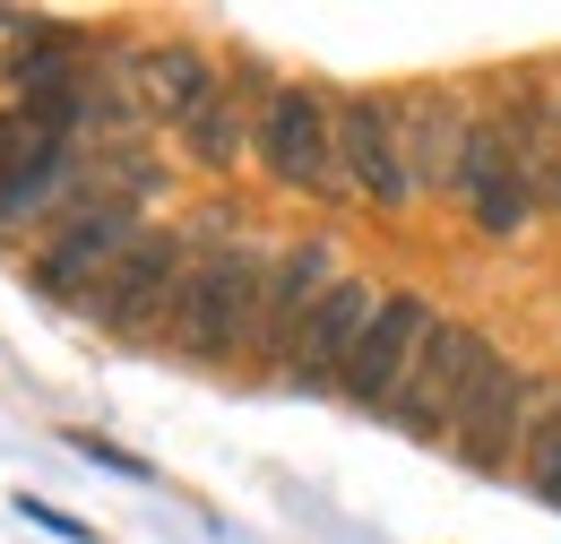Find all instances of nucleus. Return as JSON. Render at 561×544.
I'll return each instance as SVG.
<instances>
[{"label":"nucleus","mask_w":561,"mask_h":544,"mask_svg":"<svg viewBox=\"0 0 561 544\" xmlns=\"http://www.w3.org/2000/svg\"><path fill=\"white\" fill-rule=\"evenodd\" d=\"M260 165L277 191H302V200H337L346 191V165H337V104L320 87H277L268 113H260Z\"/></svg>","instance_id":"obj_3"},{"label":"nucleus","mask_w":561,"mask_h":544,"mask_svg":"<svg viewBox=\"0 0 561 544\" xmlns=\"http://www.w3.org/2000/svg\"><path fill=\"white\" fill-rule=\"evenodd\" d=\"M371 311H380V294H371V285H354V276H337V285H329V303L311 311L302 345H294L285 381H294V389H337V381H346V363H354V345H363V329H371Z\"/></svg>","instance_id":"obj_11"},{"label":"nucleus","mask_w":561,"mask_h":544,"mask_svg":"<svg viewBox=\"0 0 561 544\" xmlns=\"http://www.w3.org/2000/svg\"><path fill=\"white\" fill-rule=\"evenodd\" d=\"M44 147H70V138H44L26 113H0V200H9L35 165H44Z\"/></svg>","instance_id":"obj_17"},{"label":"nucleus","mask_w":561,"mask_h":544,"mask_svg":"<svg viewBox=\"0 0 561 544\" xmlns=\"http://www.w3.org/2000/svg\"><path fill=\"white\" fill-rule=\"evenodd\" d=\"M329 285H337V260H329V242H294L268 260V294H260V329H251V354L260 363H294V345L311 329V311L329 303Z\"/></svg>","instance_id":"obj_10"},{"label":"nucleus","mask_w":561,"mask_h":544,"mask_svg":"<svg viewBox=\"0 0 561 544\" xmlns=\"http://www.w3.org/2000/svg\"><path fill=\"white\" fill-rule=\"evenodd\" d=\"M216 87H225V69H216L199 44H147L139 53V95H147V113L173 122V131H191V122L208 113Z\"/></svg>","instance_id":"obj_15"},{"label":"nucleus","mask_w":561,"mask_h":544,"mask_svg":"<svg viewBox=\"0 0 561 544\" xmlns=\"http://www.w3.org/2000/svg\"><path fill=\"white\" fill-rule=\"evenodd\" d=\"M492 363H501V354H492L484 329H467V320H432L423 345H415V363H407V389H398L389 423L415 432V441H449L458 415H467V398L484 389Z\"/></svg>","instance_id":"obj_2"},{"label":"nucleus","mask_w":561,"mask_h":544,"mask_svg":"<svg viewBox=\"0 0 561 544\" xmlns=\"http://www.w3.org/2000/svg\"><path fill=\"white\" fill-rule=\"evenodd\" d=\"M182 276H191V242L139 225V242L122 251V269L95 285V303H87V311H95V329H113V338H147L156 320H173Z\"/></svg>","instance_id":"obj_6"},{"label":"nucleus","mask_w":561,"mask_h":544,"mask_svg":"<svg viewBox=\"0 0 561 544\" xmlns=\"http://www.w3.org/2000/svg\"><path fill=\"white\" fill-rule=\"evenodd\" d=\"M268 95H277V87H268V69H260V61H233V69H225V87H216V104L182 131V138H191V156H199L208 173H233V156L260 138Z\"/></svg>","instance_id":"obj_13"},{"label":"nucleus","mask_w":561,"mask_h":544,"mask_svg":"<svg viewBox=\"0 0 561 544\" xmlns=\"http://www.w3.org/2000/svg\"><path fill=\"white\" fill-rule=\"evenodd\" d=\"M518 476H527V492H536L545 510H561V381H553V398H545V415H536V432H527Z\"/></svg>","instance_id":"obj_16"},{"label":"nucleus","mask_w":561,"mask_h":544,"mask_svg":"<svg viewBox=\"0 0 561 544\" xmlns=\"http://www.w3.org/2000/svg\"><path fill=\"white\" fill-rule=\"evenodd\" d=\"M423 329H432V303H423V294H380V311H371V329H363V345H354L337 398H354L363 415H389L398 389H407V363H415Z\"/></svg>","instance_id":"obj_9"},{"label":"nucleus","mask_w":561,"mask_h":544,"mask_svg":"<svg viewBox=\"0 0 561 544\" xmlns=\"http://www.w3.org/2000/svg\"><path fill=\"white\" fill-rule=\"evenodd\" d=\"M449 200L467 207L492 242H518V234H527L536 200H527V173H518V156H510L501 113H476V122H467V156H458V191H449Z\"/></svg>","instance_id":"obj_7"},{"label":"nucleus","mask_w":561,"mask_h":544,"mask_svg":"<svg viewBox=\"0 0 561 544\" xmlns=\"http://www.w3.org/2000/svg\"><path fill=\"white\" fill-rule=\"evenodd\" d=\"M467 122L476 113H458L440 87H423L398 104V138H407V182L415 191H458V156H467Z\"/></svg>","instance_id":"obj_14"},{"label":"nucleus","mask_w":561,"mask_h":544,"mask_svg":"<svg viewBox=\"0 0 561 544\" xmlns=\"http://www.w3.org/2000/svg\"><path fill=\"white\" fill-rule=\"evenodd\" d=\"M501 131H510V156L527 173L536 216H561V95L545 78H518L510 104H501Z\"/></svg>","instance_id":"obj_12"},{"label":"nucleus","mask_w":561,"mask_h":544,"mask_svg":"<svg viewBox=\"0 0 561 544\" xmlns=\"http://www.w3.org/2000/svg\"><path fill=\"white\" fill-rule=\"evenodd\" d=\"M337 165H346V191L371 207H407V138H398V104L389 95H337Z\"/></svg>","instance_id":"obj_8"},{"label":"nucleus","mask_w":561,"mask_h":544,"mask_svg":"<svg viewBox=\"0 0 561 544\" xmlns=\"http://www.w3.org/2000/svg\"><path fill=\"white\" fill-rule=\"evenodd\" d=\"M130 242H139V200H130V191L78 207L70 225L44 242V260H35V294H53V303H95V285L122 269Z\"/></svg>","instance_id":"obj_5"},{"label":"nucleus","mask_w":561,"mask_h":544,"mask_svg":"<svg viewBox=\"0 0 561 544\" xmlns=\"http://www.w3.org/2000/svg\"><path fill=\"white\" fill-rule=\"evenodd\" d=\"M260 294H268V251L260 242H208L191 276H182V303H173V345L191 363H233L251 354V329H260Z\"/></svg>","instance_id":"obj_1"},{"label":"nucleus","mask_w":561,"mask_h":544,"mask_svg":"<svg viewBox=\"0 0 561 544\" xmlns=\"http://www.w3.org/2000/svg\"><path fill=\"white\" fill-rule=\"evenodd\" d=\"M545 398H553V372L492 363L484 389H476V398H467V415H458V432H449L458 467H467V476H510V467L527 458V432H536Z\"/></svg>","instance_id":"obj_4"}]
</instances>
